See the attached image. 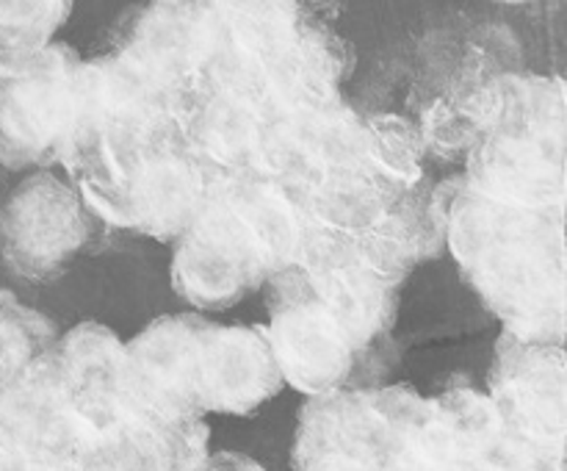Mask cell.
<instances>
[{
	"label": "cell",
	"instance_id": "cell-15",
	"mask_svg": "<svg viewBox=\"0 0 567 471\" xmlns=\"http://www.w3.org/2000/svg\"><path fill=\"white\" fill-rule=\"evenodd\" d=\"M0 430L37 463L64 471L89 427L55 380L50 352L0 382Z\"/></svg>",
	"mask_w": 567,
	"mask_h": 471
},
{
	"label": "cell",
	"instance_id": "cell-20",
	"mask_svg": "<svg viewBox=\"0 0 567 471\" xmlns=\"http://www.w3.org/2000/svg\"><path fill=\"white\" fill-rule=\"evenodd\" d=\"M203 471H266L258 460L241 452H210Z\"/></svg>",
	"mask_w": 567,
	"mask_h": 471
},
{
	"label": "cell",
	"instance_id": "cell-19",
	"mask_svg": "<svg viewBox=\"0 0 567 471\" xmlns=\"http://www.w3.org/2000/svg\"><path fill=\"white\" fill-rule=\"evenodd\" d=\"M382 471H471V469L463 463V460L454 458V454L441 452V449L430 447V443H424L419 436H415L413 443H410V447Z\"/></svg>",
	"mask_w": 567,
	"mask_h": 471
},
{
	"label": "cell",
	"instance_id": "cell-14",
	"mask_svg": "<svg viewBox=\"0 0 567 471\" xmlns=\"http://www.w3.org/2000/svg\"><path fill=\"white\" fill-rule=\"evenodd\" d=\"M210 458V427L203 416L136 419L89 430L64 471H203Z\"/></svg>",
	"mask_w": 567,
	"mask_h": 471
},
{
	"label": "cell",
	"instance_id": "cell-21",
	"mask_svg": "<svg viewBox=\"0 0 567 471\" xmlns=\"http://www.w3.org/2000/svg\"><path fill=\"white\" fill-rule=\"evenodd\" d=\"M496 3H513V6H520V3H532V0H496Z\"/></svg>",
	"mask_w": 567,
	"mask_h": 471
},
{
	"label": "cell",
	"instance_id": "cell-1",
	"mask_svg": "<svg viewBox=\"0 0 567 471\" xmlns=\"http://www.w3.org/2000/svg\"><path fill=\"white\" fill-rule=\"evenodd\" d=\"M449 249L502 332L565 341V208H532L485 197L460 175L432 186Z\"/></svg>",
	"mask_w": 567,
	"mask_h": 471
},
{
	"label": "cell",
	"instance_id": "cell-10",
	"mask_svg": "<svg viewBox=\"0 0 567 471\" xmlns=\"http://www.w3.org/2000/svg\"><path fill=\"white\" fill-rule=\"evenodd\" d=\"M81 55L53 42L25 72L0 81V170H53L72 127Z\"/></svg>",
	"mask_w": 567,
	"mask_h": 471
},
{
	"label": "cell",
	"instance_id": "cell-5",
	"mask_svg": "<svg viewBox=\"0 0 567 471\" xmlns=\"http://www.w3.org/2000/svg\"><path fill=\"white\" fill-rule=\"evenodd\" d=\"M430 397L408 386L338 388L299 410L293 463L341 458L369 471L391 465L419 436Z\"/></svg>",
	"mask_w": 567,
	"mask_h": 471
},
{
	"label": "cell",
	"instance_id": "cell-16",
	"mask_svg": "<svg viewBox=\"0 0 567 471\" xmlns=\"http://www.w3.org/2000/svg\"><path fill=\"white\" fill-rule=\"evenodd\" d=\"M55 380L89 430L125 416V341L103 321H78L50 347Z\"/></svg>",
	"mask_w": 567,
	"mask_h": 471
},
{
	"label": "cell",
	"instance_id": "cell-2",
	"mask_svg": "<svg viewBox=\"0 0 567 471\" xmlns=\"http://www.w3.org/2000/svg\"><path fill=\"white\" fill-rule=\"evenodd\" d=\"M302 231V211L275 181L214 172L199 214L172 242V288L199 314L233 308L291 264Z\"/></svg>",
	"mask_w": 567,
	"mask_h": 471
},
{
	"label": "cell",
	"instance_id": "cell-4",
	"mask_svg": "<svg viewBox=\"0 0 567 471\" xmlns=\"http://www.w3.org/2000/svg\"><path fill=\"white\" fill-rule=\"evenodd\" d=\"M424 153L419 125L408 116H358L293 203L308 225L358 231L421 186Z\"/></svg>",
	"mask_w": 567,
	"mask_h": 471
},
{
	"label": "cell",
	"instance_id": "cell-3",
	"mask_svg": "<svg viewBox=\"0 0 567 471\" xmlns=\"http://www.w3.org/2000/svg\"><path fill=\"white\" fill-rule=\"evenodd\" d=\"M565 86L551 75L487 78L465 186L485 197L532 208H565Z\"/></svg>",
	"mask_w": 567,
	"mask_h": 471
},
{
	"label": "cell",
	"instance_id": "cell-7",
	"mask_svg": "<svg viewBox=\"0 0 567 471\" xmlns=\"http://www.w3.org/2000/svg\"><path fill=\"white\" fill-rule=\"evenodd\" d=\"M214 170L186 142L166 144L103 183L75 186L103 225L142 238L175 242L208 197Z\"/></svg>",
	"mask_w": 567,
	"mask_h": 471
},
{
	"label": "cell",
	"instance_id": "cell-8",
	"mask_svg": "<svg viewBox=\"0 0 567 471\" xmlns=\"http://www.w3.org/2000/svg\"><path fill=\"white\" fill-rule=\"evenodd\" d=\"M291 266L360 358L391 332L402 283L369 260L352 231L305 222Z\"/></svg>",
	"mask_w": 567,
	"mask_h": 471
},
{
	"label": "cell",
	"instance_id": "cell-9",
	"mask_svg": "<svg viewBox=\"0 0 567 471\" xmlns=\"http://www.w3.org/2000/svg\"><path fill=\"white\" fill-rule=\"evenodd\" d=\"M282 386L264 325H225L199 310L194 314L181 388L199 416H249Z\"/></svg>",
	"mask_w": 567,
	"mask_h": 471
},
{
	"label": "cell",
	"instance_id": "cell-6",
	"mask_svg": "<svg viewBox=\"0 0 567 471\" xmlns=\"http://www.w3.org/2000/svg\"><path fill=\"white\" fill-rule=\"evenodd\" d=\"M100 225L70 177L33 170L0 205V264L22 280L48 283L92 247Z\"/></svg>",
	"mask_w": 567,
	"mask_h": 471
},
{
	"label": "cell",
	"instance_id": "cell-17",
	"mask_svg": "<svg viewBox=\"0 0 567 471\" xmlns=\"http://www.w3.org/2000/svg\"><path fill=\"white\" fill-rule=\"evenodd\" d=\"M70 14L72 0H0V81L25 72Z\"/></svg>",
	"mask_w": 567,
	"mask_h": 471
},
{
	"label": "cell",
	"instance_id": "cell-13",
	"mask_svg": "<svg viewBox=\"0 0 567 471\" xmlns=\"http://www.w3.org/2000/svg\"><path fill=\"white\" fill-rule=\"evenodd\" d=\"M485 393L509 430L565 458L567 360L563 344L526 341L502 332Z\"/></svg>",
	"mask_w": 567,
	"mask_h": 471
},
{
	"label": "cell",
	"instance_id": "cell-12",
	"mask_svg": "<svg viewBox=\"0 0 567 471\" xmlns=\"http://www.w3.org/2000/svg\"><path fill=\"white\" fill-rule=\"evenodd\" d=\"M216 39L219 28L208 0H147L127 17L111 53L186 105Z\"/></svg>",
	"mask_w": 567,
	"mask_h": 471
},
{
	"label": "cell",
	"instance_id": "cell-11",
	"mask_svg": "<svg viewBox=\"0 0 567 471\" xmlns=\"http://www.w3.org/2000/svg\"><path fill=\"white\" fill-rule=\"evenodd\" d=\"M269 303L271 352L280 366L282 382L305 397L347 388L360 355L341 327L321 308L291 264L271 275L264 286Z\"/></svg>",
	"mask_w": 567,
	"mask_h": 471
},
{
	"label": "cell",
	"instance_id": "cell-18",
	"mask_svg": "<svg viewBox=\"0 0 567 471\" xmlns=\"http://www.w3.org/2000/svg\"><path fill=\"white\" fill-rule=\"evenodd\" d=\"M55 338L59 332L48 316L0 288V382L48 355Z\"/></svg>",
	"mask_w": 567,
	"mask_h": 471
}]
</instances>
